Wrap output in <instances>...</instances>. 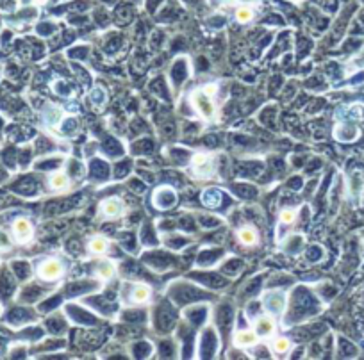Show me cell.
<instances>
[{"mask_svg": "<svg viewBox=\"0 0 364 360\" xmlns=\"http://www.w3.org/2000/svg\"><path fill=\"white\" fill-rule=\"evenodd\" d=\"M191 102H193V106H195V109H197L204 118H211V116L214 114L213 96H209L204 90L195 91V93L191 94Z\"/></svg>", "mask_w": 364, "mask_h": 360, "instance_id": "1", "label": "cell"}, {"mask_svg": "<svg viewBox=\"0 0 364 360\" xmlns=\"http://www.w3.org/2000/svg\"><path fill=\"white\" fill-rule=\"evenodd\" d=\"M61 109H54V107H50V114H47V122L49 123H59V118H61Z\"/></svg>", "mask_w": 364, "mask_h": 360, "instance_id": "15", "label": "cell"}, {"mask_svg": "<svg viewBox=\"0 0 364 360\" xmlns=\"http://www.w3.org/2000/svg\"><path fill=\"white\" fill-rule=\"evenodd\" d=\"M266 303H268L266 308L275 312V314H280L284 310V307H286V300H284L282 294H270L266 298Z\"/></svg>", "mask_w": 364, "mask_h": 360, "instance_id": "8", "label": "cell"}, {"mask_svg": "<svg viewBox=\"0 0 364 360\" xmlns=\"http://www.w3.org/2000/svg\"><path fill=\"white\" fill-rule=\"evenodd\" d=\"M13 234H15V239L18 242H27L31 241L33 238V226L27 220L20 218V220L15 221V225H13Z\"/></svg>", "mask_w": 364, "mask_h": 360, "instance_id": "4", "label": "cell"}, {"mask_svg": "<svg viewBox=\"0 0 364 360\" xmlns=\"http://www.w3.org/2000/svg\"><path fill=\"white\" fill-rule=\"evenodd\" d=\"M90 250L93 252V254H106L107 252V241L104 238H95L93 241L90 242Z\"/></svg>", "mask_w": 364, "mask_h": 360, "instance_id": "12", "label": "cell"}, {"mask_svg": "<svg viewBox=\"0 0 364 360\" xmlns=\"http://www.w3.org/2000/svg\"><path fill=\"white\" fill-rule=\"evenodd\" d=\"M273 330H275V321L271 320V318H268V316H262V318H259L257 323H255V332H257L259 336H262V337L273 334Z\"/></svg>", "mask_w": 364, "mask_h": 360, "instance_id": "7", "label": "cell"}, {"mask_svg": "<svg viewBox=\"0 0 364 360\" xmlns=\"http://www.w3.org/2000/svg\"><path fill=\"white\" fill-rule=\"evenodd\" d=\"M191 166L195 175L202 176V178H207L214 172V159L211 156H207V154H198V156L193 157Z\"/></svg>", "mask_w": 364, "mask_h": 360, "instance_id": "2", "label": "cell"}, {"mask_svg": "<svg viewBox=\"0 0 364 360\" xmlns=\"http://www.w3.org/2000/svg\"><path fill=\"white\" fill-rule=\"evenodd\" d=\"M239 241L248 246L255 244L257 242V232L254 228H241L239 230Z\"/></svg>", "mask_w": 364, "mask_h": 360, "instance_id": "10", "label": "cell"}, {"mask_svg": "<svg viewBox=\"0 0 364 360\" xmlns=\"http://www.w3.org/2000/svg\"><path fill=\"white\" fill-rule=\"evenodd\" d=\"M38 274H40V278L43 280H58L59 276L63 274V264L56 258H49V260L41 262L40 268H38Z\"/></svg>", "mask_w": 364, "mask_h": 360, "instance_id": "3", "label": "cell"}, {"mask_svg": "<svg viewBox=\"0 0 364 360\" xmlns=\"http://www.w3.org/2000/svg\"><path fill=\"white\" fill-rule=\"evenodd\" d=\"M150 298V287L148 286H136L134 290H132L131 300L134 303H143Z\"/></svg>", "mask_w": 364, "mask_h": 360, "instance_id": "9", "label": "cell"}, {"mask_svg": "<svg viewBox=\"0 0 364 360\" xmlns=\"http://www.w3.org/2000/svg\"><path fill=\"white\" fill-rule=\"evenodd\" d=\"M257 342V336H255V332H250V330H239L234 336V344L236 346H241V348H246V346H254Z\"/></svg>", "mask_w": 364, "mask_h": 360, "instance_id": "6", "label": "cell"}, {"mask_svg": "<svg viewBox=\"0 0 364 360\" xmlns=\"http://www.w3.org/2000/svg\"><path fill=\"white\" fill-rule=\"evenodd\" d=\"M289 346H291L289 340L284 339V337H278V339L273 342V350H275V352H277V353H286L287 350H289Z\"/></svg>", "mask_w": 364, "mask_h": 360, "instance_id": "14", "label": "cell"}, {"mask_svg": "<svg viewBox=\"0 0 364 360\" xmlns=\"http://www.w3.org/2000/svg\"><path fill=\"white\" fill-rule=\"evenodd\" d=\"M202 90H204L205 93L209 94V96H214V94H216V90H218V88L214 86V84H207V86H205V88H202Z\"/></svg>", "mask_w": 364, "mask_h": 360, "instance_id": "18", "label": "cell"}, {"mask_svg": "<svg viewBox=\"0 0 364 360\" xmlns=\"http://www.w3.org/2000/svg\"><path fill=\"white\" fill-rule=\"evenodd\" d=\"M68 186V176L65 173H56L50 176V188L52 189H65Z\"/></svg>", "mask_w": 364, "mask_h": 360, "instance_id": "11", "label": "cell"}, {"mask_svg": "<svg viewBox=\"0 0 364 360\" xmlns=\"http://www.w3.org/2000/svg\"><path fill=\"white\" fill-rule=\"evenodd\" d=\"M100 210H102L104 216L115 218L122 212V202H120L118 198H107V200H104L102 205H100Z\"/></svg>", "mask_w": 364, "mask_h": 360, "instance_id": "5", "label": "cell"}, {"mask_svg": "<svg viewBox=\"0 0 364 360\" xmlns=\"http://www.w3.org/2000/svg\"><path fill=\"white\" fill-rule=\"evenodd\" d=\"M280 220H282V223H293L295 221V212L293 210H282V214H280Z\"/></svg>", "mask_w": 364, "mask_h": 360, "instance_id": "17", "label": "cell"}, {"mask_svg": "<svg viewBox=\"0 0 364 360\" xmlns=\"http://www.w3.org/2000/svg\"><path fill=\"white\" fill-rule=\"evenodd\" d=\"M97 273L100 274V276H102V278H107V276H111V274H113V266H111V264H100L99 266V270H97Z\"/></svg>", "mask_w": 364, "mask_h": 360, "instance_id": "16", "label": "cell"}, {"mask_svg": "<svg viewBox=\"0 0 364 360\" xmlns=\"http://www.w3.org/2000/svg\"><path fill=\"white\" fill-rule=\"evenodd\" d=\"M254 18V11L250 8H245V6H241V8L236 11V20L239 22V24H248L250 20Z\"/></svg>", "mask_w": 364, "mask_h": 360, "instance_id": "13", "label": "cell"}]
</instances>
